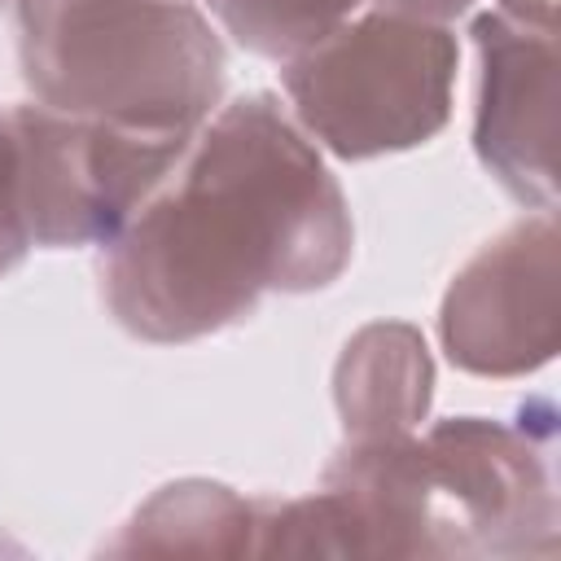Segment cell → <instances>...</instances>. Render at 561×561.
Wrapping results in <instances>:
<instances>
[{
  "mask_svg": "<svg viewBox=\"0 0 561 561\" xmlns=\"http://www.w3.org/2000/svg\"><path fill=\"white\" fill-rule=\"evenodd\" d=\"M364 0H206L215 22L250 53L289 61L307 44L342 26Z\"/></svg>",
  "mask_w": 561,
  "mask_h": 561,
  "instance_id": "obj_9",
  "label": "cell"
},
{
  "mask_svg": "<svg viewBox=\"0 0 561 561\" xmlns=\"http://www.w3.org/2000/svg\"><path fill=\"white\" fill-rule=\"evenodd\" d=\"M482 53L473 149L522 206H557V26H530L500 9L473 18Z\"/></svg>",
  "mask_w": 561,
  "mask_h": 561,
  "instance_id": "obj_7",
  "label": "cell"
},
{
  "mask_svg": "<svg viewBox=\"0 0 561 561\" xmlns=\"http://www.w3.org/2000/svg\"><path fill=\"white\" fill-rule=\"evenodd\" d=\"M495 9L530 26H557V0H495Z\"/></svg>",
  "mask_w": 561,
  "mask_h": 561,
  "instance_id": "obj_12",
  "label": "cell"
},
{
  "mask_svg": "<svg viewBox=\"0 0 561 561\" xmlns=\"http://www.w3.org/2000/svg\"><path fill=\"white\" fill-rule=\"evenodd\" d=\"M552 430L486 416L438 421L421 438L434 543L443 552H535L552 548L557 495L548 469Z\"/></svg>",
  "mask_w": 561,
  "mask_h": 561,
  "instance_id": "obj_5",
  "label": "cell"
},
{
  "mask_svg": "<svg viewBox=\"0 0 561 561\" xmlns=\"http://www.w3.org/2000/svg\"><path fill=\"white\" fill-rule=\"evenodd\" d=\"M557 224L539 210L486 241L443 298V346L478 377L535 373L557 351Z\"/></svg>",
  "mask_w": 561,
  "mask_h": 561,
  "instance_id": "obj_6",
  "label": "cell"
},
{
  "mask_svg": "<svg viewBox=\"0 0 561 561\" xmlns=\"http://www.w3.org/2000/svg\"><path fill=\"white\" fill-rule=\"evenodd\" d=\"M355 228L337 180L272 92L219 105L158 193L105 241L114 320L158 346L245 320L263 294L324 289Z\"/></svg>",
  "mask_w": 561,
  "mask_h": 561,
  "instance_id": "obj_1",
  "label": "cell"
},
{
  "mask_svg": "<svg viewBox=\"0 0 561 561\" xmlns=\"http://www.w3.org/2000/svg\"><path fill=\"white\" fill-rule=\"evenodd\" d=\"M473 0H368V9L381 13H399V18H416V22H438L447 26L451 18H460Z\"/></svg>",
  "mask_w": 561,
  "mask_h": 561,
  "instance_id": "obj_11",
  "label": "cell"
},
{
  "mask_svg": "<svg viewBox=\"0 0 561 561\" xmlns=\"http://www.w3.org/2000/svg\"><path fill=\"white\" fill-rule=\"evenodd\" d=\"M460 48L438 22L381 9L346 18L285 61L298 127L346 162L416 149L451 118Z\"/></svg>",
  "mask_w": 561,
  "mask_h": 561,
  "instance_id": "obj_3",
  "label": "cell"
},
{
  "mask_svg": "<svg viewBox=\"0 0 561 561\" xmlns=\"http://www.w3.org/2000/svg\"><path fill=\"white\" fill-rule=\"evenodd\" d=\"M31 250V232L22 219V197H18V136H13V114L0 110V276L13 272Z\"/></svg>",
  "mask_w": 561,
  "mask_h": 561,
  "instance_id": "obj_10",
  "label": "cell"
},
{
  "mask_svg": "<svg viewBox=\"0 0 561 561\" xmlns=\"http://www.w3.org/2000/svg\"><path fill=\"white\" fill-rule=\"evenodd\" d=\"M18 57L48 110L197 131L224 88V48L188 0H18Z\"/></svg>",
  "mask_w": 561,
  "mask_h": 561,
  "instance_id": "obj_2",
  "label": "cell"
},
{
  "mask_svg": "<svg viewBox=\"0 0 561 561\" xmlns=\"http://www.w3.org/2000/svg\"><path fill=\"white\" fill-rule=\"evenodd\" d=\"M18 136V197L31 245H105L158 193L193 131L127 127L48 110H9Z\"/></svg>",
  "mask_w": 561,
  "mask_h": 561,
  "instance_id": "obj_4",
  "label": "cell"
},
{
  "mask_svg": "<svg viewBox=\"0 0 561 561\" xmlns=\"http://www.w3.org/2000/svg\"><path fill=\"white\" fill-rule=\"evenodd\" d=\"M434 368L408 324H373L337 364V412L351 438L412 434L430 412Z\"/></svg>",
  "mask_w": 561,
  "mask_h": 561,
  "instance_id": "obj_8",
  "label": "cell"
}]
</instances>
